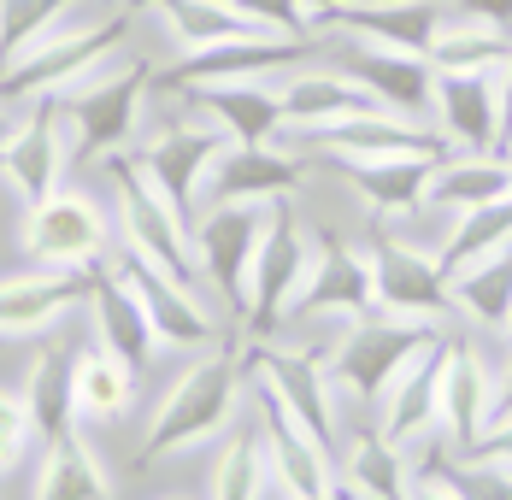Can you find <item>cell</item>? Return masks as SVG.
<instances>
[{
	"label": "cell",
	"mask_w": 512,
	"mask_h": 500,
	"mask_svg": "<svg viewBox=\"0 0 512 500\" xmlns=\"http://www.w3.org/2000/svg\"><path fill=\"white\" fill-rule=\"evenodd\" d=\"M236 406H242V365L236 348H212L201 365H189L177 377V389L159 400L154 424L136 448V465H154V459H177V453H201L206 442H224L230 424H236Z\"/></svg>",
	"instance_id": "obj_1"
},
{
	"label": "cell",
	"mask_w": 512,
	"mask_h": 500,
	"mask_svg": "<svg viewBox=\"0 0 512 500\" xmlns=\"http://www.w3.org/2000/svg\"><path fill=\"white\" fill-rule=\"evenodd\" d=\"M430 336H436L430 318H395V312H365V318H354V324L336 336V348L324 353L336 395H354V400H365V406H377L383 389L401 377V365H407Z\"/></svg>",
	"instance_id": "obj_2"
},
{
	"label": "cell",
	"mask_w": 512,
	"mask_h": 500,
	"mask_svg": "<svg viewBox=\"0 0 512 500\" xmlns=\"http://www.w3.org/2000/svg\"><path fill=\"white\" fill-rule=\"evenodd\" d=\"M106 177H112V200H118V236H124V248L142 253V259H154L165 265L171 277H183V283H201V265H195V236H189V224L159 200V189L148 183V171L136 165V153H106L101 159Z\"/></svg>",
	"instance_id": "obj_3"
},
{
	"label": "cell",
	"mask_w": 512,
	"mask_h": 500,
	"mask_svg": "<svg viewBox=\"0 0 512 500\" xmlns=\"http://www.w3.org/2000/svg\"><path fill=\"white\" fill-rule=\"evenodd\" d=\"M130 12H112V18H95V24H77V30H53L42 48H30L6 77H0V95L6 100H53V95H71L83 77H95L106 65V53L124 42L130 30Z\"/></svg>",
	"instance_id": "obj_4"
},
{
	"label": "cell",
	"mask_w": 512,
	"mask_h": 500,
	"mask_svg": "<svg viewBox=\"0 0 512 500\" xmlns=\"http://www.w3.org/2000/svg\"><path fill=\"white\" fill-rule=\"evenodd\" d=\"M148 77H154L148 59H124V65H101V71L83 77L71 95H59L71 130H77L71 159L124 153V142L136 136V118H142V89H148Z\"/></svg>",
	"instance_id": "obj_5"
},
{
	"label": "cell",
	"mask_w": 512,
	"mask_h": 500,
	"mask_svg": "<svg viewBox=\"0 0 512 500\" xmlns=\"http://www.w3.org/2000/svg\"><path fill=\"white\" fill-rule=\"evenodd\" d=\"M312 271V242L307 230L295 224L289 200H271V224L259 236V253H254V271H248V336L254 342H271L283 324H289V306L301 295Z\"/></svg>",
	"instance_id": "obj_6"
},
{
	"label": "cell",
	"mask_w": 512,
	"mask_h": 500,
	"mask_svg": "<svg viewBox=\"0 0 512 500\" xmlns=\"http://www.w3.org/2000/svg\"><path fill=\"white\" fill-rule=\"evenodd\" d=\"M271 224V206L259 200H218L195 218V265L201 277L218 289V300L248 318V271H254V253H259V236Z\"/></svg>",
	"instance_id": "obj_7"
},
{
	"label": "cell",
	"mask_w": 512,
	"mask_h": 500,
	"mask_svg": "<svg viewBox=\"0 0 512 500\" xmlns=\"http://www.w3.org/2000/svg\"><path fill=\"white\" fill-rule=\"evenodd\" d=\"M248 371H254L259 389H271V395L301 418V430H307L318 448L342 453V430H336V383H330L324 353L277 348V336H271V342H248Z\"/></svg>",
	"instance_id": "obj_8"
},
{
	"label": "cell",
	"mask_w": 512,
	"mask_h": 500,
	"mask_svg": "<svg viewBox=\"0 0 512 500\" xmlns=\"http://www.w3.org/2000/svg\"><path fill=\"white\" fill-rule=\"evenodd\" d=\"M371 277H377V312H395V318H442L454 312V295H448V265H442V248H424L401 230H377L371 236Z\"/></svg>",
	"instance_id": "obj_9"
},
{
	"label": "cell",
	"mask_w": 512,
	"mask_h": 500,
	"mask_svg": "<svg viewBox=\"0 0 512 500\" xmlns=\"http://www.w3.org/2000/svg\"><path fill=\"white\" fill-rule=\"evenodd\" d=\"M224 148H230L224 130H212V124H177V130H165V136H154V142H142V148H136V165L148 171V183L159 189V200L195 230L201 183H206V171L218 165Z\"/></svg>",
	"instance_id": "obj_10"
},
{
	"label": "cell",
	"mask_w": 512,
	"mask_h": 500,
	"mask_svg": "<svg viewBox=\"0 0 512 500\" xmlns=\"http://www.w3.org/2000/svg\"><path fill=\"white\" fill-rule=\"evenodd\" d=\"M365 312H377L371 253L348 248L336 236H312V271L301 283V295H295V306H289V324L295 318H342V324H354Z\"/></svg>",
	"instance_id": "obj_11"
},
{
	"label": "cell",
	"mask_w": 512,
	"mask_h": 500,
	"mask_svg": "<svg viewBox=\"0 0 512 500\" xmlns=\"http://www.w3.org/2000/svg\"><path fill=\"white\" fill-rule=\"evenodd\" d=\"M318 53L312 42H295V36H265V30H248V36H230V42H212V48L183 53L177 65L159 71V89H195V83H248V77H271V71H289L295 59Z\"/></svg>",
	"instance_id": "obj_12"
},
{
	"label": "cell",
	"mask_w": 512,
	"mask_h": 500,
	"mask_svg": "<svg viewBox=\"0 0 512 500\" xmlns=\"http://www.w3.org/2000/svg\"><path fill=\"white\" fill-rule=\"evenodd\" d=\"M118 277L148 306V318H154V330H159V348H218V324L201 306L195 283L171 277L165 265H154V259H142V253H130V248L118 253Z\"/></svg>",
	"instance_id": "obj_13"
},
{
	"label": "cell",
	"mask_w": 512,
	"mask_h": 500,
	"mask_svg": "<svg viewBox=\"0 0 512 500\" xmlns=\"http://www.w3.org/2000/svg\"><path fill=\"white\" fill-rule=\"evenodd\" d=\"M430 124L460 153H507L501 130V83L495 71H436V106Z\"/></svg>",
	"instance_id": "obj_14"
},
{
	"label": "cell",
	"mask_w": 512,
	"mask_h": 500,
	"mask_svg": "<svg viewBox=\"0 0 512 500\" xmlns=\"http://www.w3.org/2000/svg\"><path fill=\"white\" fill-rule=\"evenodd\" d=\"M489 412H495V371L465 336H448V371H442V395H436V442L448 453H477Z\"/></svg>",
	"instance_id": "obj_15"
},
{
	"label": "cell",
	"mask_w": 512,
	"mask_h": 500,
	"mask_svg": "<svg viewBox=\"0 0 512 500\" xmlns=\"http://www.w3.org/2000/svg\"><path fill=\"white\" fill-rule=\"evenodd\" d=\"M95 289V265H77V271H30V277H0V342H30V336H48L53 324L83 306Z\"/></svg>",
	"instance_id": "obj_16"
},
{
	"label": "cell",
	"mask_w": 512,
	"mask_h": 500,
	"mask_svg": "<svg viewBox=\"0 0 512 500\" xmlns=\"http://www.w3.org/2000/svg\"><path fill=\"white\" fill-rule=\"evenodd\" d=\"M336 48H342V42H336ZM342 71L354 77L365 95H377V106L430 124V106H436V65H430L424 53L371 48V42H354V36H348V48H342Z\"/></svg>",
	"instance_id": "obj_17"
},
{
	"label": "cell",
	"mask_w": 512,
	"mask_h": 500,
	"mask_svg": "<svg viewBox=\"0 0 512 500\" xmlns=\"http://www.w3.org/2000/svg\"><path fill=\"white\" fill-rule=\"evenodd\" d=\"M65 100H36V112L24 118V130H18V142L0 153V171H6V183H12V195L24 212H36L42 200L59 195V177H65Z\"/></svg>",
	"instance_id": "obj_18"
},
{
	"label": "cell",
	"mask_w": 512,
	"mask_h": 500,
	"mask_svg": "<svg viewBox=\"0 0 512 500\" xmlns=\"http://www.w3.org/2000/svg\"><path fill=\"white\" fill-rule=\"evenodd\" d=\"M454 6L448 0H354L342 12L324 18V30H342L354 42H371V48H395V53H424L436 48V30Z\"/></svg>",
	"instance_id": "obj_19"
},
{
	"label": "cell",
	"mask_w": 512,
	"mask_h": 500,
	"mask_svg": "<svg viewBox=\"0 0 512 500\" xmlns=\"http://www.w3.org/2000/svg\"><path fill=\"white\" fill-rule=\"evenodd\" d=\"M24 248L36 253L42 265L59 271H77V265H95V253L106 248V218L89 195H71L59 189L53 200H42L30 218H24Z\"/></svg>",
	"instance_id": "obj_20"
},
{
	"label": "cell",
	"mask_w": 512,
	"mask_h": 500,
	"mask_svg": "<svg viewBox=\"0 0 512 500\" xmlns=\"http://www.w3.org/2000/svg\"><path fill=\"white\" fill-rule=\"evenodd\" d=\"M442 371H448V336H430V342L401 365V377L383 389V400H377V430H383L389 442L412 448V442L436 436V395H442Z\"/></svg>",
	"instance_id": "obj_21"
},
{
	"label": "cell",
	"mask_w": 512,
	"mask_h": 500,
	"mask_svg": "<svg viewBox=\"0 0 512 500\" xmlns=\"http://www.w3.org/2000/svg\"><path fill=\"white\" fill-rule=\"evenodd\" d=\"M301 177H307V165H301L295 153L271 148V142H265V148H236V142H230L201 183V212L218 206V200H259V206L289 200L301 189ZM201 212H195V218H201Z\"/></svg>",
	"instance_id": "obj_22"
},
{
	"label": "cell",
	"mask_w": 512,
	"mask_h": 500,
	"mask_svg": "<svg viewBox=\"0 0 512 500\" xmlns=\"http://www.w3.org/2000/svg\"><path fill=\"white\" fill-rule=\"evenodd\" d=\"M201 106L206 118H218V130L236 142V148H265L277 130H283V83L271 77H248V83H195V89H177Z\"/></svg>",
	"instance_id": "obj_23"
},
{
	"label": "cell",
	"mask_w": 512,
	"mask_h": 500,
	"mask_svg": "<svg viewBox=\"0 0 512 500\" xmlns=\"http://www.w3.org/2000/svg\"><path fill=\"white\" fill-rule=\"evenodd\" d=\"M318 159H365V153H430V159H448V142L436 124H418V118H401V112H359V118H342L330 130H312L307 136Z\"/></svg>",
	"instance_id": "obj_24"
},
{
	"label": "cell",
	"mask_w": 512,
	"mask_h": 500,
	"mask_svg": "<svg viewBox=\"0 0 512 500\" xmlns=\"http://www.w3.org/2000/svg\"><path fill=\"white\" fill-rule=\"evenodd\" d=\"M324 165H336L359 195H365V206H371L377 218H407V212H418V206H424V183H430V171H436L430 153H365V159L336 153V159H324Z\"/></svg>",
	"instance_id": "obj_25"
},
{
	"label": "cell",
	"mask_w": 512,
	"mask_h": 500,
	"mask_svg": "<svg viewBox=\"0 0 512 500\" xmlns=\"http://www.w3.org/2000/svg\"><path fill=\"white\" fill-rule=\"evenodd\" d=\"M89 312H95V342L130 359L136 371H148V359L159 353V330L148 318V306L136 300V289L118 277V265H95V289H89Z\"/></svg>",
	"instance_id": "obj_26"
},
{
	"label": "cell",
	"mask_w": 512,
	"mask_h": 500,
	"mask_svg": "<svg viewBox=\"0 0 512 500\" xmlns=\"http://www.w3.org/2000/svg\"><path fill=\"white\" fill-rule=\"evenodd\" d=\"M336 483L354 500H412L418 471H412V459L401 442H389L377 424H365L336 453Z\"/></svg>",
	"instance_id": "obj_27"
},
{
	"label": "cell",
	"mask_w": 512,
	"mask_h": 500,
	"mask_svg": "<svg viewBox=\"0 0 512 500\" xmlns=\"http://www.w3.org/2000/svg\"><path fill=\"white\" fill-rule=\"evenodd\" d=\"M359 112H389V106H377V95H365L348 71H295L283 83V124L289 130L312 136V130H330Z\"/></svg>",
	"instance_id": "obj_28"
},
{
	"label": "cell",
	"mask_w": 512,
	"mask_h": 500,
	"mask_svg": "<svg viewBox=\"0 0 512 500\" xmlns=\"http://www.w3.org/2000/svg\"><path fill=\"white\" fill-rule=\"evenodd\" d=\"M512 195V159L507 153H454L436 159L430 183H424V206L436 212H477L489 200Z\"/></svg>",
	"instance_id": "obj_29"
},
{
	"label": "cell",
	"mask_w": 512,
	"mask_h": 500,
	"mask_svg": "<svg viewBox=\"0 0 512 500\" xmlns=\"http://www.w3.org/2000/svg\"><path fill=\"white\" fill-rule=\"evenodd\" d=\"M24 406H30V424L42 442L71 436L77 424V353L65 348H42L30 365V383H24Z\"/></svg>",
	"instance_id": "obj_30"
},
{
	"label": "cell",
	"mask_w": 512,
	"mask_h": 500,
	"mask_svg": "<svg viewBox=\"0 0 512 500\" xmlns=\"http://www.w3.org/2000/svg\"><path fill=\"white\" fill-rule=\"evenodd\" d=\"M136 365L130 359H118V353L106 348V342H89V348H77V418H124L130 406H136Z\"/></svg>",
	"instance_id": "obj_31"
},
{
	"label": "cell",
	"mask_w": 512,
	"mask_h": 500,
	"mask_svg": "<svg viewBox=\"0 0 512 500\" xmlns=\"http://www.w3.org/2000/svg\"><path fill=\"white\" fill-rule=\"evenodd\" d=\"M448 295H454V312L471 318L477 330H507V318H512V248L448 271Z\"/></svg>",
	"instance_id": "obj_32"
},
{
	"label": "cell",
	"mask_w": 512,
	"mask_h": 500,
	"mask_svg": "<svg viewBox=\"0 0 512 500\" xmlns=\"http://www.w3.org/2000/svg\"><path fill=\"white\" fill-rule=\"evenodd\" d=\"M512 53V30H495L489 18H471V12H448L442 30H436V48L430 65L436 71H501Z\"/></svg>",
	"instance_id": "obj_33"
},
{
	"label": "cell",
	"mask_w": 512,
	"mask_h": 500,
	"mask_svg": "<svg viewBox=\"0 0 512 500\" xmlns=\"http://www.w3.org/2000/svg\"><path fill=\"white\" fill-rule=\"evenodd\" d=\"M36 500H112L101 459H95V448L77 430L48 442V459L36 471Z\"/></svg>",
	"instance_id": "obj_34"
},
{
	"label": "cell",
	"mask_w": 512,
	"mask_h": 500,
	"mask_svg": "<svg viewBox=\"0 0 512 500\" xmlns=\"http://www.w3.org/2000/svg\"><path fill=\"white\" fill-rule=\"evenodd\" d=\"M136 12L142 6H154L159 18L171 24V42L183 53L195 48H212V42H230V36H248L254 24L242 18V12H230L224 0H130Z\"/></svg>",
	"instance_id": "obj_35"
},
{
	"label": "cell",
	"mask_w": 512,
	"mask_h": 500,
	"mask_svg": "<svg viewBox=\"0 0 512 500\" xmlns=\"http://www.w3.org/2000/svg\"><path fill=\"white\" fill-rule=\"evenodd\" d=\"M501 248H512V195L489 200L477 212H460L454 236L442 242V265L460 271V265H477V259H489V253H501Z\"/></svg>",
	"instance_id": "obj_36"
},
{
	"label": "cell",
	"mask_w": 512,
	"mask_h": 500,
	"mask_svg": "<svg viewBox=\"0 0 512 500\" xmlns=\"http://www.w3.org/2000/svg\"><path fill=\"white\" fill-rule=\"evenodd\" d=\"M65 6L71 0H0V77L59 30Z\"/></svg>",
	"instance_id": "obj_37"
},
{
	"label": "cell",
	"mask_w": 512,
	"mask_h": 500,
	"mask_svg": "<svg viewBox=\"0 0 512 500\" xmlns=\"http://www.w3.org/2000/svg\"><path fill=\"white\" fill-rule=\"evenodd\" d=\"M259 483H265V448L254 436H224L218 459L206 465V500H259Z\"/></svg>",
	"instance_id": "obj_38"
},
{
	"label": "cell",
	"mask_w": 512,
	"mask_h": 500,
	"mask_svg": "<svg viewBox=\"0 0 512 500\" xmlns=\"http://www.w3.org/2000/svg\"><path fill=\"white\" fill-rule=\"evenodd\" d=\"M436 471L460 489V500H512V465L483 453H442Z\"/></svg>",
	"instance_id": "obj_39"
},
{
	"label": "cell",
	"mask_w": 512,
	"mask_h": 500,
	"mask_svg": "<svg viewBox=\"0 0 512 500\" xmlns=\"http://www.w3.org/2000/svg\"><path fill=\"white\" fill-rule=\"evenodd\" d=\"M230 12H242L254 30L265 36H295V42H312V18L295 6V0H224Z\"/></svg>",
	"instance_id": "obj_40"
},
{
	"label": "cell",
	"mask_w": 512,
	"mask_h": 500,
	"mask_svg": "<svg viewBox=\"0 0 512 500\" xmlns=\"http://www.w3.org/2000/svg\"><path fill=\"white\" fill-rule=\"evenodd\" d=\"M30 436H36V424H30V406L18 395H6L0 389V477L24 459V448H30Z\"/></svg>",
	"instance_id": "obj_41"
},
{
	"label": "cell",
	"mask_w": 512,
	"mask_h": 500,
	"mask_svg": "<svg viewBox=\"0 0 512 500\" xmlns=\"http://www.w3.org/2000/svg\"><path fill=\"white\" fill-rule=\"evenodd\" d=\"M483 459H501V465H512V418H495L489 430H483Z\"/></svg>",
	"instance_id": "obj_42"
},
{
	"label": "cell",
	"mask_w": 512,
	"mask_h": 500,
	"mask_svg": "<svg viewBox=\"0 0 512 500\" xmlns=\"http://www.w3.org/2000/svg\"><path fill=\"white\" fill-rule=\"evenodd\" d=\"M454 6L471 18H489L495 30H512V0H454Z\"/></svg>",
	"instance_id": "obj_43"
},
{
	"label": "cell",
	"mask_w": 512,
	"mask_h": 500,
	"mask_svg": "<svg viewBox=\"0 0 512 500\" xmlns=\"http://www.w3.org/2000/svg\"><path fill=\"white\" fill-rule=\"evenodd\" d=\"M412 500H460V489H454L442 471H418V483H412Z\"/></svg>",
	"instance_id": "obj_44"
},
{
	"label": "cell",
	"mask_w": 512,
	"mask_h": 500,
	"mask_svg": "<svg viewBox=\"0 0 512 500\" xmlns=\"http://www.w3.org/2000/svg\"><path fill=\"white\" fill-rule=\"evenodd\" d=\"M495 418H512V359L495 371V412H489V424Z\"/></svg>",
	"instance_id": "obj_45"
},
{
	"label": "cell",
	"mask_w": 512,
	"mask_h": 500,
	"mask_svg": "<svg viewBox=\"0 0 512 500\" xmlns=\"http://www.w3.org/2000/svg\"><path fill=\"white\" fill-rule=\"evenodd\" d=\"M295 6H301V12H307L312 24H324V18H330V12H342V6H354V0H295Z\"/></svg>",
	"instance_id": "obj_46"
},
{
	"label": "cell",
	"mask_w": 512,
	"mask_h": 500,
	"mask_svg": "<svg viewBox=\"0 0 512 500\" xmlns=\"http://www.w3.org/2000/svg\"><path fill=\"white\" fill-rule=\"evenodd\" d=\"M18 130H24V124H18V118H6V112H0V153L12 148V142H18Z\"/></svg>",
	"instance_id": "obj_47"
},
{
	"label": "cell",
	"mask_w": 512,
	"mask_h": 500,
	"mask_svg": "<svg viewBox=\"0 0 512 500\" xmlns=\"http://www.w3.org/2000/svg\"><path fill=\"white\" fill-rule=\"evenodd\" d=\"M501 336H507V342H512V318H507V330H501Z\"/></svg>",
	"instance_id": "obj_48"
},
{
	"label": "cell",
	"mask_w": 512,
	"mask_h": 500,
	"mask_svg": "<svg viewBox=\"0 0 512 500\" xmlns=\"http://www.w3.org/2000/svg\"><path fill=\"white\" fill-rule=\"evenodd\" d=\"M507 159H512V142H507Z\"/></svg>",
	"instance_id": "obj_49"
}]
</instances>
